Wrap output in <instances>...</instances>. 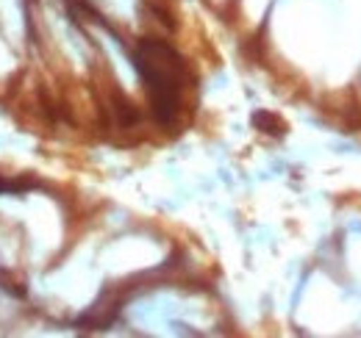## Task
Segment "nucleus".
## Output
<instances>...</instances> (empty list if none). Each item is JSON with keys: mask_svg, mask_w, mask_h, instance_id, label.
<instances>
[{"mask_svg": "<svg viewBox=\"0 0 361 338\" xmlns=\"http://www.w3.org/2000/svg\"><path fill=\"white\" fill-rule=\"evenodd\" d=\"M134 64L139 75L145 78L153 108L159 123H170L178 111V92H180V58L164 42H145L139 44L134 56Z\"/></svg>", "mask_w": 361, "mask_h": 338, "instance_id": "obj_1", "label": "nucleus"}, {"mask_svg": "<svg viewBox=\"0 0 361 338\" xmlns=\"http://www.w3.org/2000/svg\"><path fill=\"white\" fill-rule=\"evenodd\" d=\"M253 123L259 125V130H264V133H283V123L278 120V117H272V114H267V111H256L253 114Z\"/></svg>", "mask_w": 361, "mask_h": 338, "instance_id": "obj_2", "label": "nucleus"}, {"mask_svg": "<svg viewBox=\"0 0 361 338\" xmlns=\"http://www.w3.org/2000/svg\"><path fill=\"white\" fill-rule=\"evenodd\" d=\"M0 192H11V183H3L0 180Z\"/></svg>", "mask_w": 361, "mask_h": 338, "instance_id": "obj_3", "label": "nucleus"}]
</instances>
